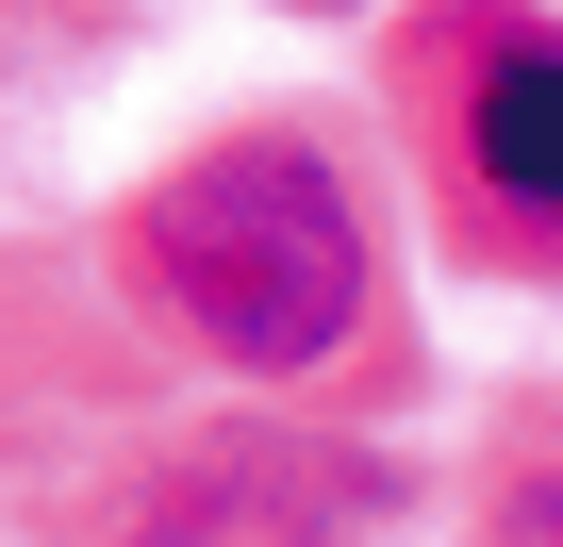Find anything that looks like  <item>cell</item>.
Masks as SVG:
<instances>
[{
  "label": "cell",
  "instance_id": "cell-1",
  "mask_svg": "<svg viewBox=\"0 0 563 547\" xmlns=\"http://www.w3.org/2000/svg\"><path fill=\"white\" fill-rule=\"evenodd\" d=\"M117 283L232 382H316L382 316V232L316 133H216L117 216Z\"/></svg>",
  "mask_w": 563,
  "mask_h": 547
},
{
  "label": "cell",
  "instance_id": "cell-2",
  "mask_svg": "<svg viewBox=\"0 0 563 547\" xmlns=\"http://www.w3.org/2000/svg\"><path fill=\"white\" fill-rule=\"evenodd\" d=\"M431 150H448V216L481 249L563 265V18L448 0L431 18Z\"/></svg>",
  "mask_w": 563,
  "mask_h": 547
},
{
  "label": "cell",
  "instance_id": "cell-3",
  "mask_svg": "<svg viewBox=\"0 0 563 547\" xmlns=\"http://www.w3.org/2000/svg\"><path fill=\"white\" fill-rule=\"evenodd\" d=\"M398 481L365 448H316V431H216L183 464H150L117 497V547H349Z\"/></svg>",
  "mask_w": 563,
  "mask_h": 547
},
{
  "label": "cell",
  "instance_id": "cell-4",
  "mask_svg": "<svg viewBox=\"0 0 563 547\" xmlns=\"http://www.w3.org/2000/svg\"><path fill=\"white\" fill-rule=\"evenodd\" d=\"M497 547H563V464H530V481H497Z\"/></svg>",
  "mask_w": 563,
  "mask_h": 547
}]
</instances>
